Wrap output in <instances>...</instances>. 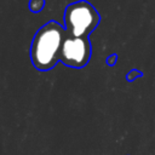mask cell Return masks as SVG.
Listing matches in <instances>:
<instances>
[{"instance_id":"6da1fadb","label":"cell","mask_w":155,"mask_h":155,"mask_svg":"<svg viewBox=\"0 0 155 155\" xmlns=\"http://www.w3.org/2000/svg\"><path fill=\"white\" fill-rule=\"evenodd\" d=\"M65 36V28L54 21L46 23L36 31L30 47V58L38 70H50L56 65Z\"/></svg>"},{"instance_id":"7a4b0ae2","label":"cell","mask_w":155,"mask_h":155,"mask_svg":"<svg viewBox=\"0 0 155 155\" xmlns=\"http://www.w3.org/2000/svg\"><path fill=\"white\" fill-rule=\"evenodd\" d=\"M99 23V13L85 0L73 2L64 11V24L68 35L74 38H88Z\"/></svg>"},{"instance_id":"3957f363","label":"cell","mask_w":155,"mask_h":155,"mask_svg":"<svg viewBox=\"0 0 155 155\" xmlns=\"http://www.w3.org/2000/svg\"><path fill=\"white\" fill-rule=\"evenodd\" d=\"M91 58V44L88 38H74L68 35L62 44L59 61L70 68H84Z\"/></svg>"}]
</instances>
